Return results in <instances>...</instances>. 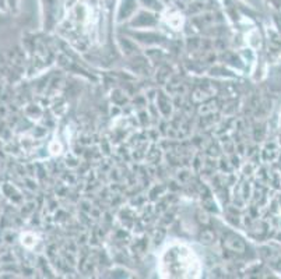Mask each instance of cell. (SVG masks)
Returning <instances> with one entry per match:
<instances>
[{
	"instance_id": "6da1fadb",
	"label": "cell",
	"mask_w": 281,
	"mask_h": 279,
	"mask_svg": "<svg viewBox=\"0 0 281 279\" xmlns=\"http://www.w3.org/2000/svg\"><path fill=\"white\" fill-rule=\"evenodd\" d=\"M59 33L79 49H87L100 42V20L94 6L87 0L68 3L66 17L59 25Z\"/></svg>"
},
{
	"instance_id": "7a4b0ae2",
	"label": "cell",
	"mask_w": 281,
	"mask_h": 279,
	"mask_svg": "<svg viewBox=\"0 0 281 279\" xmlns=\"http://www.w3.org/2000/svg\"><path fill=\"white\" fill-rule=\"evenodd\" d=\"M202 265L188 246L169 245L159 257V272L164 278H197Z\"/></svg>"
},
{
	"instance_id": "3957f363",
	"label": "cell",
	"mask_w": 281,
	"mask_h": 279,
	"mask_svg": "<svg viewBox=\"0 0 281 279\" xmlns=\"http://www.w3.org/2000/svg\"><path fill=\"white\" fill-rule=\"evenodd\" d=\"M3 6H4V0H0V9H1Z\"/></svg>"
}]
</instances>
